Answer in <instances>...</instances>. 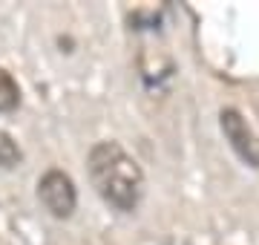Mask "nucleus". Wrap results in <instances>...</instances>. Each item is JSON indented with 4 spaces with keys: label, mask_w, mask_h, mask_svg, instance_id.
<instances>
[{
    "label": "nucleus",
    "mask_w": 259,
    "mask_h": 245,
    "mask_svg": "<svg viewBox=\"0 0 259 245\" xmlns=\"http://www.w3.org/2000/svg\"><path fill=\"white\" fill-rule=\"evenodd\" d=\"M87 173L95 193L121 214H133L144 196V173L118 142H98L87 156Z\"/></svg>",
    "instance_id": "obj_1"
},
{
    "label": "nucleus",
    "mask_w": 259,
    "mask_h": 245,
    "mask_svg": "<svg viewBox=\"0 0 259 245\" xmlns=\"http://www.w3.org/2000/svg\"><path fill=\"white\" fill-rule=\"evenodd\" d=\"M37 199H40V205L47 208L55 219H69L75 214V205H78V193H75L72 179L58 168L47 170L40 176V182H37Z\"/></svg>",
    "instance_id": "obj_2"
},
{
    "label": "nucleus",
    "mask_w": 259,
    "mask_h": 245,
    "mask_svg": "<svg viewBox=\"0 0 259 245\" xmlns=\"http://www.w3.org/2000/svg\"><path fill=\"white\" fill-rule=\"evenodd\" d=\"M219 124H222V133H225V139H228V144L233 147V153L248 168H259V142H256V136H253V130L248 127V121L242 118L239 110H233V107L222 110L219 113Z\"/></svg>",
    "instance_id": "obj_3"
},
{
    "label": "nucleus",
    "mask_w": 259,
    "mask_h": 245,
    "mask_svg": "<svg viewBox=\"0 0 259 245\" xmlns=\"http://www.w3.org/2000/svg\"><path fill=\"white\" fill-rule=\"evenodd\" d=\"M20 104V87L12 78V72L0 69V113H12Z\"/></svg>",
    "instance_id": "obj_4"
},
{
    "label": "nucleus",
    "mask_w": 259,
    "mask_h": 245,
    "mask_svg": "<svg viewBox=\"0 0 259 245\" xmlns=\"http://www.w3.org/2000/svg\"><path fill=\"white\" fill-rule=\"evenodd\" d=\"M20 161H23V153H20L18 142L12 139L9 133L0 130V168L12 170V168H18Z\"/></svg>",
    "instance_id": "obj_5"
}]
</instances>
